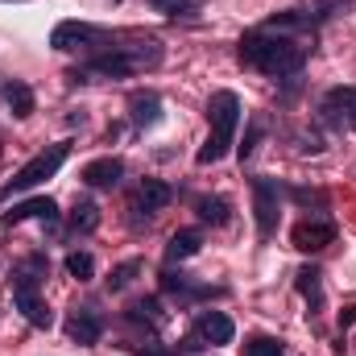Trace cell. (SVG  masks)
Listing matches in <instances>:
<instances>
[{
  "label": "cell",
  "mask_w": 356,
  "mask_h": 356,
  "mask_svg": "<svg viewBox=\"0 0 356 356\" xmlns=\"http://www.w3.org/2000/svg\"><path fill=\"white\" fill-rule=\"evenodd\" d=\"M162 290H166V294H175L178 302H195V298H211V294H220L216 286L191 282L186 273H162Z\"/></svg>",
  "instance_id": "9a60e30c"
},
{
  "label": "cell",
  "mask_w": 356,
  "mask_h": 356,
  "mask_svg": "<svg viewBox=\"0 0 356 356\" xmlns=\"http://www.w3.org/2000/svg\"><path fill=\"white\" fill-rule=\"evenodd\" d=\"M58 216H63V211H58V203H54L50 195H38V199H25V203H17L13 211H4V216H0V224L42 220V224H50V228H54V224H58Z\"/></svg>",
  "instance_id": "8fae6325"
},
{
  "label": "cell",
  "mask_w": 356,
  "mask_h": 356,
  "mask_svg": "<svg viewBox=\"0 0 356 356\" xmlns=\"http://www.w3.org/2000/svg\"><path fill=\"white\" fill-rule=\"evenodd\" d=\"M0 95H4V104L13 108L17 120L33 116V88H29V83H21V79H0Z\"/></svg>",
  "instance_id": "2e32d148"
},
{
  "label": "cell",
  "mask_w": 356,
  "mask_h": 356,
  "mask_svg": "<svg viewBox=\"0 0 356 356\" xmlns=\"http://www.w3.org/2000/svg\"><path fill=\"white\" fill-rule=\"evenodd\" d=\"M261 129H266V120H257L253 124V133L245 137V145H241V158H253V149H257V141H261Z\"/></svg>",
  "instance_id": "484cf974"
},
{
  "label": "cell",
  "mask_w": 356,
  "mask_h": 356,
  "mask_svg": "<svg viewBox=\"0 0 356 356\" xmlns=\"http://www.w3.org/2000/svg\"><path fill=\"white\" fill-rule=\"evenodd\" d=\"M50 46L54 50H83V54H91V50H108L112 46V33H104V29H95V25H88V21H58L54 25V33H50Z\"/></svg>",
  "instance_id": "8992f818"
},
{
  "label": "cell",
  "mask_w": 356,
  "mask_h": 356,
  "mask_svg": "<svg viewBox=\"0 0 356 356\" xmlns=\"http://www.w3.org/2000/svg\"><path fill=\"white\" fill-rule=\"evenodd\" d=\"M307 54H311V46H302V33H282V29L257 25L241 38V63L261 75H273V79L298 75Z\"/></svg>",
  "instance_id": "6da1fadb"
},
{
  "label": "cell",
  "mask_w": 356,
  "mask_h": 356,
  "mask_svg": "<svg viewBox=\"0 0 356 356\" xmlns=\"http://www.w3.org/2000/svg\"><path fill=\"white\" fill-rule=\"evenodd\" d=\"M245 356H286V353H282V340H273V336H249Z\"/></svg>",
  "instance_id": "603a6c76"
},
{
  "label": "cell",
  "mask_w": 356,
  "mask_h": 356,
  "mask_svg": "<svg viewBox=\"0 0 356 356\" xmlns=\"http://www.w3.org/2000/svg\"><path fill=\"white\" fill-rule=\"evenodd\" d=\"M141 273V261L133 257V261H124V266H116L108 273V290H124V286H133V277Z\"/></svg>",
  "instance_id": "cb8c5ba5"
},
{
  "label": "cell",
  "mask_w": 356,
  "mask_h": 356,
  "mask_svg": "<svg viewBox=\"0 0 356 356\" xmlns=\"http://www.w3.org/2000/svg\"><path fill=\"white\" fill-rule=\"evenodd\" d=\"M319 120H323L327 129H336V133L353 129L356 124V83L323 91V99H319Z\"/></svg>",
  "instance_id": "ba28073f"
},
{
  "label": "cell",
  "mask_w": 356,
  "mask_h": 356,
  "mask_svg": "<svg viewBox=\"0 0 356 356\" xmlns=\"http://www.w3.org/2000/svg\"><path fill=\"white\" fill-rule=\"evenodd\" d=\"M149 4H154L158 13H186L195 0H149Z\"/></svg>",
  "instance_id": "4316f807"
},
{
  "label": "cell",
  "mask_w": 356,
  "mask_h": 356,
  "mask_svg": "<svg viewBox=\"0 0 356 356\" xmlns=\"http://www.w3.org/2000/svg\"><path fill=\"white\" fill-rule=\"evenodd\" d=\"M129 319L133 323H162V302L158 298H141L129 307Z\"/></svg>",
  "instance_id": "7402d4cb"
},
{
  "label": "cell",
  "mask_w": 356,
  "mask_h": 356,
  "mask_svg": "<svg viewBox=\"0 0 356 356\" xmlns=\"http://www.w3.org/2000/svg\"><path fill=\"white\" fill-rule=\"evenodd\" d=\"M67 336L75 340V344H99V336H104V315L95 311V307H75L71 311V319H67Z\"/></svg>",
  "instance_id": "30bf717a"
},
{
  "label": "cell",
  "mask_w": 356,
  "mask_h": 356,
  "mask_svg": "<svg viewBox=\"0 0 356 356\" xmlns=\"http://www.w3.org/2000/svg\"><path fill=\"white\" fill-rule=\"evenodd\" d=\"M79 178H83L88 186H95V191H112V186L124 178V162H120V158H95V162H88V166L79 170Z\"/></svg>",
  "instance_id": "5bb4252c"
},
{
  "label": "cell",
  "mask_w": 356,
  "mask_h": 356,
  "mask_svg": "<svg viewBox=\"0 0 356 356\" xmlns=\"http://www.w3.org/2000/svg\"><path fill=\"white\" fill-rule=\"evenodd\" d=\"M170 199H175V186H170V182L145 178V182L137 186V195H133V211H145V220H149V216H158Z\"/></svg>",
  "instance_id": "7c38bea8"
},
{
  "label": "cell",
  "mask_w": 356,
  "mask_h": 356,
  "mask_svg": "<svg viewBox=\"0 0 356 356\" xmlns=\"http://www.w3.org/2000/svg\"><path fill=\"white\" fill-rule=\"evenodd\" d=\"M356 323V307H344V311H340V327H344V332H348V327H353Z\"/></svg>",
  "instance_id": "f1b7e54d"
},
{
  "label": "cell",
  "mask_w": 356,
  "mask_h": 356,
  "mask_svg": "<svg viewBox=\"0 0 356 356\" xmlns=\"http://www.w3.org/2000/svg\"><path fill=\"white\" fill-rule=\"evenodd\" d=\"M67 273L79 277V282L95 277V257H91V253H71V257H67Z\"/></svg>",
  "instance_id": "d4e9b609"
},
{
  "label": "cell",
  "mask_w": 356,
  "mask_h": 356,
  "mask_svg": "<svg viewBox=\"0 0 356 356\" xmlns=\"http://www.w3.org/2000/svg\"><path fill=\"white\" fill-rule=\"evenodd\" d=\"M241 116H245V112H241V95H236V91H216V95L207 99V124H211V133H207V141H203V149H199V166H211V162L228 158Z\"/></svg>",
  "instance_id": "3957f363"
},
{
  "label": "cell",
  "mask_w": 356,
  "mask_h": 356,
  "mask_svg": "<svg viewBox=\"0 0 356 356\" xmlns=\"http://www.w3.org/2000/svg\"><path fill=\"white\" fill-rule=\"evenodd\" d=\"M195 336H199L203 344H232L236 327H232V319H228L224 311H199V319H195Z\"/></svg>",
  "instance_id": "4fadbf2b"
},
{
  "label": "cell",
  "mask_w": 356,
  "mask_h": 356,
  "mask_svg": "<svg viewBox=\"0 0 356 356\" xmlns=\"http://www.w3.org/2000/svg\"><path fill=\"white\" fill-rule=\"evenodd\" d=\"M282 195H286L282 182H273V178H253V211H257V236H261V241H269V236L277 232Z\"/></svg>",
  "instance_id": "52a82bcc"
},
{
  "label": "cell",
  "mask_w": 356,
  "mask_h": 356,
  "mask_svg": "<svg viewBox=\"0 0 356 356\" xmlns=\"http://www.w3.org/2000/svg\"><path fill=\"white\" fill-rule=\"evenodd\" d=\"M195 211H199V220L203 224H228V216H232V203L224 199V195H203V199H195Z\"/></svg>",
  "instance_id": "d6986e66"
},
{
  "label": "cell",
  "mask_w": 356,
  "mask_h": 356,
  "mask_svg": "<svg viewBox=\"0 0 356 356\" xmlns=\"http://www.w3.org/2000/svg\"><path fill=\"white\" fill-rule=\"evenodd\" d=\"M141 356H175V353H166V348H162V344H154V340H149V344H145V348H141Z\"/></svg>",
  "instance_id": "f546056e"
},
{
  "label": "cell",
  "mask_w": 356,
  "mask_h": 356,
  "mask_svg": "<svg viewBox=\"0 0 356 356\" xmlns=\"http://www.w3.org/2000/svg\"><path fill=\"white\" fill-rule=\"evenodd\" d=\"M129 108H133V124H137V129H149V124L162 120V99H158V95H141V91H137V95L129 99Z\"/></svg>",
  "instance_id": "ac0fdd59"
},
{
  "label": "cell",
  "mask_w": 356,
  "mask_h": 356,
  "mask_svg": "<svg viewBox=\"0 0 356 356\" xmlns=\"http://www.w3.org/2000/svg\"><path fill=\"white\" fill-rule=\"evenodd\" d=\"M298 290H302V298L311 302V315L323 307V290H319V269L315 266H302L298 269Z\"/></svg>",
  "instance_id": "44dd1931"
},
{
  "label": "cell",
  "mask_w": 356,
  "mask_h": 356,
  "mask_svg": "<svg viewBox=\"0 0 356 356\" xmlns=\"http://www.w3.org/2000/svg\"><path fill=\"white\" fill-rule=\"evenodd\" d=\"M95 228H99V207H95L91 199H79V203L71 207V232H75V236H88Z\"/></svg>",
  "instance_id": "ffe728a7"
},
{
  "label": "cell",
  "mask_w": 356,
  "mask_h": 356,
  "mask_svg": "<svg viewBox=\"0 0 356 356\" xmlns=\"http://www.w3.org/2000/svg\"><path fill=\"white\" fill-rule=\"evenodd\" d=\"M332 241H336V220L323 216V211H311L307 220L294 224V249H302V253H319Z\"/></svg>",
  "instance_id": "9c48e42d"
},
{
  "label": "cell",
  "mask_w": 356,
  "mask_h": 356,
  "mask_svg": "<svg viewBox=\"0 0 356 356\" xmlns=\"http://www.w3.org/2000/svg\"><path fill=\"white\" fill-rule=\"evenodd\" d=\"M199 353H203V340H199V336H186L175 348V356H199Z\"/></svg>",
  "instance_id": "83f0119b"
},
{
  "label": "cell",
  "mask_w": 356,
  "mask_h": 356,
  "mask_svg": "<svg viewBox=\"0 0 356 356\" xmlns=\"http://www.w3.org/2000/svg\"><path fill=\"white\" fill-rule=\"evenodd\" d=\"M67 158H71V141H58V145L42 149L38 158H29L17 175L0 186V199H13V195H21V191H33V186H38V182H46V178H54V175H58V166H63Z\"/></svg>",
  "instance_id": "5b68a950"
},
{
  "label": "cell",
  "mask_w": 356,
  "mask_h": 356,
  "mask_svg": "<svg viewBox=\"0 0 356 356\" xmlns=\"http://www.w3.org/2000/svg\"><path fill=\"white\" fill-rule=\"evenodd\" d=\"M166 50L158 38H141V42H129V46H108L99 54H91L88 63H79L71 71V83H95V79H129V75H141V71H154L162 67Z\"/></svg>",
  "instance_id": "7a4b0ae2"
},
{
  "label": "cell",
  "mask_w": 356,
  "mask_h": 356,
  "mask_svg": "<svg viewBox=\"0 0 356 356\" xmlns=\"http://www.w3.org/2000/svg\"><path fill=\"white\" fill-rule=\"evenodd\" d=\"M46 257L42 253H33V257H25V261H17L13 266V302H17V311L33 323V327H50L54 323V315H50V307L42 302V294H38V286H42V277H46Z\"/></svg>",
  "instance_id": "277c9868"
},
{
  "label": "cell",
  "mask_w": 356,
  "mask_h": 356,
  "mask_svg": "<svg viewBox=\"0 0 356 356\" xmlns=\"http://www.w3.org/2000/svg\"><path fill=\"white\" fill-rule=\"evenodd\" d=\"M203 249V232L199 228H182L170 236V245H166V261H186V257H195Z\"/></svg>",
  "instance_id": "e0dca14e"
}]
</instances>
